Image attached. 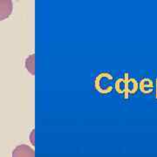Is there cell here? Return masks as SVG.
I'll use <instances>...</instances> for the list:
<instances>
[{
    "instance_id": "277c9868",
    "label": "cell",
    "mask_w": 157,
    "mask_h": 157,
    "mask_svg": "<svg viewBox=\"0 0 157 157\" xmlns=\"http://www.w3.org/2000/svg\"><path fill=\"white\" fill-rule=\"evenodd\" d=\"M13 10V3L11 0H0V21L10 17Z\"/></svg>"
},
{
    "instance_id": "ba28073f",
    "label": "cell",
    "mask_w": 157,
    "mask_h": 157,
    "mask_svg": "<svg viewBox=\"0 0 157 157\" xmlns=\"http://www.w3.org/2000/svg\"><path fill=\"white\" fill-rule=\"evenodd\" d=\"M34 131H35V130H33V132H32V134H31V141H32V143H33V144H35V142H34Z\"/></svg>"
},
{
    "instance_id": "5b68a950",
    "label": "cell",
    "mask_w": 157,
    "mask_h": 157,
    "mask_svg": "<svg viewBox=\"0 0 157 157\" xmlns=\"http://www.w3.org/2000/svg\"><path fill=\"white\" fill-rule=\"evenodd\" d=\"M139 89L143 94H150L154 91V82L151 78H145L139 82Z\"/></svg>"
},
{
    "instance_id": "7a4b0ae2",
    "label": "cell",
    "mask_w": 157,
    "mask_h": 157,
    "mask_svg": "<svg viewBox=\"0 0 157 157\" xmlns=\"http://www.w3.org/2000/svg\"><path fill=\"white\" fill-rule=\"evenodd\" d=\"M124 80H125V93L124 97L125 99H128L130 95H134L137 93L139 89V82L135 78L129 77V74L128 73H124Z\"/></svg>"
},
{
    "instance_id": "8992f818",
    "label": "cell",
    "mask_w": 157,
    "mask_h": 157,
    "mask_svg": "<svg viewBox=\"0 0 157 157\" xmlns=\"http://www.w3.org/2000/svg\"><path fill=\"white\" fill-rule=\"evenodd\" d=\"M25 69L28 71L32 75H35V55L31 54L25 59Z\"/></svg>"
},
{
    "instance_id": "3957f363",
    "label": "cell",
    "mask_w": 157,
    "mask_h": 157,
    "mask_svg": "<svg viewBox=\"0 0 157 157\" xmlns=\"http://www.w3.org/2000/svg\"><path fill=\"white\" fill-rule=\"evenodd\" d=\"M11 157H35V151L29 145L21 144L13 149Z\"/></svg>"
},
{
    "instance_id": "52a82bcc",
    "label": "cell",
    "mask_w": 157,
    "mask_h": 157,
    "mask_svg": "<svg viewBox=\"0 0 157 157\" xmlns=\"http://www.w3.org/2000/svg\"><path fill=\"white\" fill-rule=\"evenodd\" d=\"M125 86H126V85H125L124 78H120V79H117L115 81V90H116V92H117L118 94H124V93H125Z\"/></svg>"
},
{
    "instance_id": "6da1fadb",
    "label": "cell",
    "mask_w": 157,
    "mask_h": 157,
    "mask_svg": "<svg viewBox=\"0 0 157 157\" xmlns=\"http://www.w3.org/2000/svg\"><path fill=\"white\" fill-rule=\"evenodd\" d=\"M113 80L112 74L109 73H102L96 78L95 85L97 90L101 94H107L113 90V86L111 84Z\"/></svg>"
}]
</instances>
